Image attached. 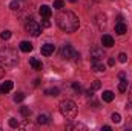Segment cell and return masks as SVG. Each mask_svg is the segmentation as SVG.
Wrapping results in <instances>:
<instances>
[{
	"instance_id": "6da1fadb",
	"label": "cell",
	"mask_w": 132,
	"mask_h": 131,
	"mask_svg": "<svg viewBox=\"0 0 132 131\" xmlns=\"http://www.w3.org/2000/svg\"><path fill=\"white\" fill-rule=\"evenodd\" d=\"M57 25L65 33H74V31L78 30L80 20H78V17L74 12H71V11H62L57 16Z\"/></svg>"
},
{
	"instance_id": "7a4b0ae2",
	"label": "cell",
	"mask_w": 132,
	"mask_h": 131,
	"mask_svg": "<svg viewBox=\"0 0 132 131\" xmlns=\"http://www.w3.org/2000/svg\"><path fill=\"white\" fill-rule=\"evenodd\" d=\"M59 110H60L62 116L69 119V120H74L77 117V105H75L74 100H69V99L62 100L60 105H59Z\"/></svg>"
},
{
	"instance_id": "3957f363",
	"label": "cell",
	"mask_w": 132,
	"mask_h": 131,
	"mask_svg": "<svg viewBox=\"0 0 132 131\" xmlns=\"http://www.w3.org/2000/svg\"><path fill=\"white\" fill-rule=\"evenodd\" d=\"M0 63L5 66H15L19 63V56L12 48H2L0 49Z\"/></svg>"
},
{
	"instance_id": "277c9868",
	"label": "cell",
	"mask_w": 132,
	"mask_h": 131,
	"mask_svg": "<svg viewBox=\"0 0 132 131\" xmlns=\"http://www.w3.org/2000/svg\"><path fill=\"white\" fill-rule=\"evenodd\" d=\"M60 57L62 59H66V60H74V62H78L80 60V54L71 45H63V48L60 51Z\"/></svg>"
},
{
	"instance_id": "5b68a950",
	"label": "cell",
	"mask_w": 132,
	"mask_h": 131,
	"mask_svg": "<svg viewBox=\"0 0 132 131\" xmlns=\"http://www.w3.org/2000/svg\"><path fill=\"white\" fill-rule=\"evenodd\" d=\"M25 28H26V33H29L32 37H38L40 33H42V26L37 22H34V20H29Z\"/></svg>"
},
{
	"instance_id": "8992f818",
	"label": "cell",
	"mask_w": 132,
	"mask_h": 131,
	"mask_svg": "<svg viewBox=\"0 0 132 131\" xmlns=\"http://www.w3.org/2000/svg\"><path fill=\"white\" fill-rule=\"evenodd\" d=\"M106 57L103 48H98V46H94L91 49V62H103V59Z\"/></svg>"
},
{
	"instance_id": "52a82bcc",
	"label": "cell",
	"mask_w": 132,
	"mask_h": 131,
	"mask_svg": "<svg viewBox=\"0 0 132 131\" xmlns=\"http://www.w3.org/2000/svg\"><path fill=\"white\" fill-rule=\"evenodd\" d=\"M54 51H55V46L52 45V43H45V45H42V54L43 56H51V54H54Z\"/></svg>"
},
{
	"instance_id": "ba28073f",
	"label": "cell",
	"mask_w": 132,
	"mask_h": 131,
	"mask_svg": "<svg viewBox=\"0 0 132 131\" xmlns=\"http://www.w3.org/2000/svg\"><path fill=\"white\" fill-rule=\"evenodd\" d=\"M66 130H83L86 131V125H83V123H80V122H69V123H66Z\"/></svg>"
},
{
	"instance_id": "9c48e42d",
	"label": "cell",
	"mask_w": 132,
	"mask_h": 131,
	"mask_svg": "<svg viewBox=\"0 0 132 131\" xmlns=\"http://www.w3.org/2000/svg\"><path fill=\"white\" fill-rule=\"evenodd\" d=\"M101 45L106 46V48L114 46V39H112V35H109V34H103V37H101Z\"/></svg>"
},
{
	"instance_id": "30bf717a",
	"label": "cell",
	"mask_w": 132,
	"mask_h": 131,
	"mask_svg": "<svg viewBox=\"0 0 132 131\" xmlns=\"http://www.w3.org/2000/svg\"><path fill=\"white\" fill-rule=\"evenodd\" d=\"M91 69H92L94 72H103V71L106 69V66L103 65V62H92Z\"/></svg>"
},
{
	"instance_id": "8fae6325",
	"label": "cell",
	"mask_w": 132,
	"mask_h": 131,
	"mask_svg": "<svg viewBox=\"0 0 132 131\" xmlns=\"http://www.w3.org/2000/svg\"><path fill=\"white\" fill-rule=\"evenodd\" d=\"M128 31V26L125 25V22H120V23H115V33L123 35V34Z\"/></svg>"
},
{
	"instance_id": "7c38bea8",
	"label": "cell",
	"mask_w": 132,
	"mask_h": 131,
	"mask_svg": "<svg viewBox=\"0 0 132 131\" xmlns=\"http://www.w3.org/2000/svg\"><path fill=\"white\" fill-rule=\"evenodd\" d=\"M40 14H42L45 19H49V17H51V14H52V9H51L48 5H43V6L40 8Z\"/></svg>"
},
{
	"instance_id": "4fadbf2b",
	"label": "cell",
	"mask_w": 132,
	"mask_h": 131,
	"mask_svg": "<svg viewBox=\"0 0 132 131\" xmlns=\"http://www.w3.org/2000/svg\"><path fill=\"white\" fill-rule=\"evenodd\" d=\"M20 49H22L23 53H31V51H32V43L23 40V42H20Z\"/></svg>"
},
{
	"instance_id": "5bb4252c",
	"label": "cell",
	"mask_w": 132,
	"mask_h": 131,
	"mask_svg": "<svg viewBox=\"0 0 132 131\" xmlns=\"http://www.w3.org/2000/svg\"><path fill=\"white\" fill-rule=\"evenodd\" d=\"M97 25H98L100 30H104V28H106L108 23H106V16H104V14H98V16H97Z\"/></svg>"
},
{
	"instance_id": "9a60e30c",
	"label": "cell",
	"mask_w": 132,
	"mask_h": 131,
	"mask_svg": "<svg viewBox=\"0 0 132 131\" xmlns=\"http://www.w3.org/2000/svg\"><path fill=\"white\" fill-rule=\"evenodd\" d=\"M29 65L32 66V69H37V71H40V69L43 68L42 62H40L38 59H35V57H31V59H29Z\"/></svg>"
},
{
	"instance_id": "2e32d148",
	"label": "cell",
	"mask_w": 132,
	"mask_h": 131,
	"mask_svg": "<svg viewBox=\"0 0 132 131\" xmlns=\"http://www.w3.org/2000/svg\"><path fill=\"white\" fill-rule=\"evenodd\" d=\"M12 86H14L12 80H6V82L2 85V93H9V91L12 90Z\"/></svg>"
},
{
	"instance_id": "e0dca14e",
	"label": "cell",
	"mask_w": 132,
	"mask_h": 131,
	"mask_svg": "<svg viewBox=\"0 0 132 131\" xmlns=\"http://www.w3.org/2000/svg\"><path fill=\"white\" fill-rule=\"evenodd\" d=\"M37 122H38L40 125H46V123H49V116H48V114H40V116L37 117Z\"/></svg>"
},
{
	"instance_id": "ac0fdd59",
	"label": "cell",
	"mask_w": 132,
	"mask_h": 131,
	"mask_svg": "<svg viewBox=\"0 0 132 131\" xmlns=\"http://www.w3.org/2000/svg\"><path fill=\"white\" fill-rule=\"evenodd\" d=\"M101 97H103V100H104V102H112V100H114V97H115V94H114L112 91H104Z\"/></svg>"
},
{
	"instance_id": "d6986e66",
	"label": "cell",
	"mask_w": 132,
	"mask_h": 131,
	"mask_svg": "<svg viewBox=\"0 0 132 131\" xmlns=\"http://www.w3.org/2000/svg\"><path fill=\"white\" fill-rule=\"evenodd\" d=\"M45 94H46V96H54V97H55V96L60 94V90H59V88H48V90H45Z\"/></svg>"
},
{
	"instance_id": "ffe728a7",
	"label": "cell",
	"mask_w": 132,
	"mask_h": 131,
	"mask_svg": "<svg viewBox=\"0 0 132 131\" xmlns=\"http://www.w3.org/2000/svg\"><path fill=\"white\" fill-rule=\"evenodd\" d=\"M126 90H128V82H126L125 79H121V82L118 83V91H120V93H125Z\"/></svg>"
},
{
	"instance_id": "44dd1931",
	"label": "cell",
	"mask_w": 132,
	"mask_h": 131,
	"mask_svg": "<svg viewBox=\"0 0 132 131\" xmlns=\"http://www.w3.org/2000/svg\"><path fill=\"white\" fill-rule=\"evenodd\" d=\"M20 114H22L23 117H29V116H31V110H29V106H22V108H20Z\"/></svg>"
},
{
	"instance_id": "7402d4cb",
	"label": "cell",
	"mask_w": 132,
	"mask_h": 131,
	"mask_svg": "<svg viewBox=\"0 0 132 131\" xmlns=\"http://www.w3.org/2000/svg\"><path fill=\"white\" fill-rule=\"evenodd\" d=\"M72 90H74L77 94H81V91H83L81 85H80V83H77V82H74V83H72Z\"/></svg>"
},
{
	"instance_id": "603a6c76",
	"label": "cell",
	"mask_w": 132,
	"mask_h": 131,
	"mask_svg": "<svg viewBox=\"0 0 132 131\" xmlns=\"http://www.w3.org/2000/svg\"><path fill=\"white\" fill-rule=\"evenodd\" d=\"M111 120H112L114 123H120V122H121V116H120L118 113H114V114L111 116Z\"/></svg>"
},
{
	"instance_id": "cb8c5ba5",
	"label": "cell",
	"mask_w": 132,
	"mask_h": 131,
	"mask_svg": "<svg viewBox=\"0 0 132 131\" xmlns=\"http://www.w3.org/2000/svg\"><path fill=\"white\" fill-rule=\"evenodd\" d=\"M9 8H11L12 11H17V9H20V5H19L17 0H12V2L9 3Z\"/></svg>"
},
{
	"instance_id": "d4e9b609",
	"label": "cell",
	"mask_w": 132,
	"mask_h": 131,
	"mask_svg": "<svg viewBox=\"0 0 132 131\" xmlns=\"http://www.w3.org/2000/svg\"><path fill=\"white\" fill-rule=\"evenodd\" d=\"M63 6H65V2H63V0H55V2H54V8H55V9H62Z\"/></svg>"
},
{
	"instance_id": "484cf974",
	"label": "cell",
	"mask_w": 132,
	"mask_h": 131,
	"mask_svg": "<svg viewBox=\"0 0 132 131\" xmlns=\"http://www.w3.org/2000/svg\"><path fill=\"white\" fill-rule=\"evenodd\" d=\"M0 39H2V40H8V39H11V31H3V33L0 34Z\"/></svg>"
},
{
	"instance_id": "4316f807",
	"label": "cell",
	"mask_w": 132,
	"mask_h": 131,
	"mask_svg": "<svg viewBox=\"0 0 132 131\" xmlns=\"http://www.w3.org/2000/svg\"><path fill=\"white\" fill-rule=\"evenodd\" d=\"M118 60H120L121 63H126V62H128V56H126L125 53H120V54H118Z\"/></svg>"
},
{
	"instance_id": "83f0119b",
	"label": "cell",
	"mask_w": 132,
	"mask_h": 131,
	"mask_svg": "<svg viewBox=\"0 0 132 131\" xmlns=\"http://www.w3.org/2000/svg\"><path fill=\"white\" fill-rule=\"evenodd\" d=\"M91 88H92L94 91H95V90H100V88H101V82H100V80H94V82H92V86H91Z\"/></svg>"
},
{
	"instance_id": "f1b7e54d",
	"label": "cell",
	"mask_w": 132,
	"mask_h": 131,
	"mask_svg": "<svg viewBox=\"0 0 132 131\" xmlns=\"http://www.w3.org/2000/svg\"><path fill=\"white\" fill-rule=\"evenodd\" d=\"M25 99V94L23 93H17L15 96H14V102H22Z\"/></svg>"
},
{
	"instance_id": "f546056e",
	"label": "cell",
	"mask_w": 132,
	"mask_h": 131,
	"mask_svg": "<svg viewBox=\"0 0 132 131\" xmlns=\"http://www.w3.org/2000/svg\"><path fill=\"white\" fill-rule=\"evenodd\" d=\"M9 127H11V128H19L20 125H19V122H17L15 119H9Z\"/></svg>"
},
{
	"instance_id": "4dcf8cb0",
	"label": "cell",
	"mask_w": 132,
	"mask_h": 131,
	"mask_svg": "<svg viewBox=\"0 0 132 131\" xmlns=\"http://www.w3.org/2000/svg\"><path fill=\"white\" fill-rule=\"evenodd\" d=\"M42 25H43V26H45V28H49V26H51V22H49V20H48V19H45V20H43V22H42Z\"/></svg>"
},
{
	"instance_id": "1f68e13d",
	"label": "cell",
	"mask_w": 132,
	"mask_h": 131,
	"mask_svg": "<svg viewBox=\"0 0 132 131\" xmlns=\"http://www.w3.org/2000/svg\"><path fill=\"white\" fill-rule=\"evenodd\" d=\"M22 127H23V128H34V125H32V123H29V122H25Z\"/></svg>"
},
{
	"instance_id": "d6a6232c",
	"label": "cell",
	"mask_w": 132,
	"mask_h": 131,
	"mask_svg": "<svg viewBox=\"0 0 132 131\" xmlns=\"http://www.w3.org/2000/svg\"><path fill=\"white\" fill-rule=\"evenodd\" d=\"M86 94H88V97H94V90L91 88V90H88L86 91Z\"/></svg>"
},
{
	"instance_id": "836d02e7",
	"label": "cell",
	"mask_w": 132,
	"mask_h": 131,
	"mask_svg": "<svg viewBox=\"0 0 132 131\" xmlns=\"http://www.w3.org/2000/svg\"><path fill=\"white\" fill-rule=\"evenodd\" d=\"M108 65H109V66H114V65H115V60H114V59H109V60H108Z\"/></svg>"
},
{
	"instance_id": "e575fe53",
	"label": "cell",
	"mask_w": 132,
	"mask_h": 131,
	"mask_svg": "<svg viewBox=\"0 0 132 131\" xmlns=\"http://www.w3.org/2000/svg\"><path fill=\"white\" fill-rule=\"evenodd\" d=\"M5 76V69H3V66H0V79Z\"/></svg>"
},
{
	"instance_id": "d590c367",
	"label": "cell",
	"mask_w": 132,
	"mask_h": 131,
	"mask_svg": "<svg viewBox=\"0 0 132 131\" xmlns=\"http://www.w3.org/2000/svg\"><path fill=\"white\" fill-rule=\"evenodd\" d=\"M123 20H125L123 16H118V17H117V23H120V22H123Z\"/></svg>"
},
{
	"instance_id": "8d00e7d4",
	"label": "cell",
	"mask_w": 132,
	"mask_h": 131,
	"mask_svg": "<svg viewBox=\"0 0 132 131\" xmlns=\"http://www.w3.org/2000/svg\"><path fill=\"white\" fill-rule=\"evenodd\" d=\"M118 77H120V79H125V77H126V74L121 71V72H118Z\"/></svg>"
},
{
	"instance_id": "74e56055",
	"label": "cell",
	"mask_w": 132,
	"mask_h": 131,
	"mask_svg": "<svg viewBox=\"0 0 132 131\" xmlns=\"http://www.w3.org/2000/svg\"><path fill=\"white\" fill-rule=\"evenodd\" d=\"M34 85H35V86H38V85H40V80H38V79H35V80H34Z\"/></svg>"
},
{
	"instance_id": "f35d334b",
	"label": "cell",
	"mask_w": 132,
	"mask_h": 131,
	"mask_svg": "<svg viewBox=\"0 0 132 131\" xmlns=\"http://www.w3.org/2000/svg\"><path fill=\"white\" fill-rule=\"evenodd\" d=\"M103 130H104V131H111V127H108V125H104V127H103Z\"/></svg>"
},
{
	"instance_id": "ab89813d",
	"label": "cell",
	"mask_w": 132,
	"mask_h": 131,
	"mask_svg": "<svg viewBox=\"0 0 132 131\" xmlns=\"http://www.w3.org/2000/svg\"><path fill=\"white\" fill-rule=\"evenodd\" d=\"M68 2H71V3H75V2H77V0H68Z\"/></svg>"
},
{
	"instance_id": "60d3db41",
	"label": "cell",
	"mask_w": 132,
	"mask_h": 131,
	"mask_svg": "<svg viewBox=\"0 0 132 131\" xmlns=\"http://www.w3.org/2000/svg\"><path fill=\"white\" fill-rule=\"evenodd\" d=\"M129 99H131V102H132V91H131V94H129Z\"/></svg>"
},
{
	"instance_id": "b9f144b4",
	"label": "cell",
	"mask_w": 132,
	"mask_h": 131,
	"mask_svg": "<svg viewBox=\"0 0 132 131\" xmlns=\"http://www.w3.org/2000/svg\"><path fill=\"white\" fill-rule=\"evenodd\" d=\"M0 93H2V86H0Z\"/></svg>"
}]
</instances>
